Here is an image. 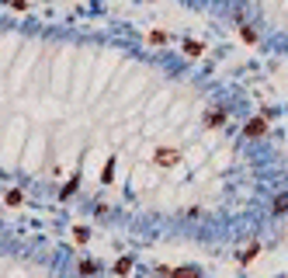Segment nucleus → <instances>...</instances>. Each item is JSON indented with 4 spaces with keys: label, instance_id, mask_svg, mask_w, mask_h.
<instances>
[{
    "label": "nucleus",
    "instance_id": "obj_2",
    "mask_svg": "<svg viewBox=\"0 0 288 278\" xmlns=\"http://www.w3.org/2000/svg\"><path fill=\"white\" fill-rule=\"evenodd\" d=\"M153 160L163 164V167H174V164H181V150H163V146H160V150L153 153Z\"/></svg>",
    "mask_w": 288,
    "mask_h": 278
},
{
    "label": "nucleus",
    "instance_id": "obj_5",
    "mask_svg": "<svg viewBox=\"0 0 288 278\" xmlns=\"http://www.w3.org/2000/svg\"><path fill=\"white\" fill-rule=\"evenodd\" d=\"M201 52H205V46L198 42V38H188V42H184V56H188V59H198Z\"/></svg>",
    "mask_w": 288,
    "mask_h": 278
},
{
    "label": "nucleus",
    "instance_id": "obj_12",
    "mask_svg": "<svg viewBox=\"0 0 288 278\" xmlns=\"http://www.w3.org/2000/svg\"><path fill=\"white\" fill-rule=\"evenodd\" d=\"M111 177H115V160H108V164H104V171H101V181H104V184H108Z\"/></svg>",
    "mask_w": 288,
    "mask_h": 278
},
{
    "label": "nucleus",
    "instance_id": "obj_3",
    "mask_svg": "<svg viewBox=\"0 0 288 278\" xmlns=\"http://www.w3.org/2000/svg\"><path fill=\"white\" fill-rule=\"evenodd\" d=\"M226 108H216V111H209V115H205V126H209V129H219V126H226Z\"/></svg>",
    "mask_w": 288,
    "mask_h": 278
},
{
    "label": "nucleus",
    "instance_id": "obj_7",
    "mask_svg": "<svg viewBox=\"0 0 288 278\" xmlns=\"http://www.w3.org/2000/svg\"><path fill=\"white\" fill-rule=\"evenodd\" d=\"M4 202H7L11 209H18V205L24 202V191H21V188H11V191H7V198H4Z\"/></svg>",
    "mask_w": 288,
    "mask_h": 278
},
{
    "label": "nucleus",
    "instance_id": "obj_1",
    "mask_svg": "<svg viewBox=\"0 0 288 278\" xmlns=\"http://www.w3.org/2000/svg\"><path fill=\"white\" fill-rule=\"evenodd\" d=\"M261 136H267V115H264V111L254 115L250 122L243 126V139H261Z\"/></svg>",
    "mask_w": 288,
    "mask_h": 278
},
{
    "label": "nucleus",
    "instance_id": "obj_8",
    "mask_svg": "<svg viewBox=\"0 0 288 278\" xmlns=\"http://www.w3.org/2000/svg\"><path fill=\"white\" fill-rule=\"evenodd\" d=\"M240 38H243L246 46H254V42H257V31H254L250 25H240Z\"/></svg>",
    "mask_w": 288,
    "mask_h": 278
},
{
    "label": "nucleus",
    "instance_id": "obj_9",
    "mask_svg": "<svg viewBox=\"0 0 288 278\" xmlns=\"http://www.w3.org/2000/svg\"><path fill=\"white\" fill-rule=\"evenodd\" d=\"M149 42H153V46H167L170 35H167V31H149Z\"/></svg>",
    "mask_w": 288,
    "mask_h": 278
},
{
    "label": "nucleus",
    "instance_id": "obj_15",
    "mask_svg": "<svg viewBox=\"0 0 288 278\" xmlns=\"http://www.w3.org/2000/svg\"><path fill=\"white\" fill-rule=\"evenodd\" d=\"M156 278H174V268H156Z\"/></svg>",
    "mask_w": 288,
    "mask_h": 278
},
{
    "label": "nucleus",
    "instance_id": "obj_10",
    "mask_svg": "<svg viewBox=\"0 0 288 278\" xmlns=\"http://www.w3.org/2000/svg\"><path fill=\"white\" fill-rule=\"evenodd\" d=\"M73 240H76V244H87V240H91V229H87V226H76V229H73Z\"/></svg>",
    "mask_w": 288,
    "mask_h": 278
},
{
    "label": "nucleus",
    "instance_id": "obj_4",
    "mask_svg": "<svg viewBox=\"0 0 288 278\" xmlns=\"http://www.w3.org/2000/svg\"><path fill=\"white\" fill-rule=\"evenodd\" d=\"M257 254H261V244H250V247H243V251L236 254V261H240V264H250Z\"/></svg>",
    "mask_w": 288,
    "mask_h": 278
},
{
    "label": "nucleus",
    "instance_id": "obj_6",
    "mask_svg": "<svg viewBox=\"0 0 288 278\" xmlns=\"http://www.w3.org/2000/svg\"><path fill=\"white\" fill-rule=\"evenodd\" d=\"M129 271H132V257H118L115 261V275L118 278H129Z\"/></svg>",
    "mask_w": 288,
    "mask_h": 278
},
{
    "label": "nucleus",
    "instance_id": "obj_11",
    "mask_svg": "<svg viewBox=\"0 0 288 278\" xmlns=\"http://www.w3.org/2000/svg\"><path fill=\"white\" fill-rule=\"evenodd\" d=\"M174 278H201L198 268H174Z\"/></svg>",
    "mask_w": 288,
    "mask_h": 278
},
{
    "label": "nucleus",
    "instance_id": "obj_14",
    "mask_svg": "<svg viewBox=\"0 0 288 278\" xmlns=\"http://www.w3.org/2000/svg\"><path fill=\"white\" fill-rule=\"evenodd\" d=\"M274 212H288V195H285V198H278V202H274Z\"/></svg>",
    "mask_w": 288,
    "mask_h": 278
},
{
    "label": "nucleus",
    "instance_id": "obj_13",
    "mask_svg": "<svg viewBox=\"0 0 288 278\" xmlns=\"http://www.w3.org/2000/svg\"><path fill=\"white\" fill-rule=\"evenodd\" d=\"M94 271H97L94 261H80V275H94Z\"/></svg>",
    "mask_w": 288,
    "mask_h": 278
},
{
    "label": "nucleus",
    "instance_id": "obj_16",
    "mask_svg": "<svg viewBox=\"0 0 288 278\" xmlns=\"http://www.w3.org/2000/svg\"><path fill=\"white\" fill-rule=\"evenodd\" d=\"M28 4H31V0H11V7H14V11H24Z\"/></svg>",
    "mask_w": 288,
    "mask_h": 278
}]
</instances>
